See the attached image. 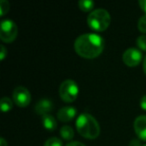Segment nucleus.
I'll return each mask as SVG.
<instances>
[{
    "label": "nucleus",
    "mask_w": 146,
    "mask_h": 146,
    "mask_svg": "<svg viewBox=\"0 0 146 146\" xmlns=\"http://www.w3.org/2000/svg\"><path fill=\"white\" fill-rule=\"evenodd\" d=\"M0 106H1V110L3 112H8L12 109L13 107V102L10 98L8 97H3L1 99V103H0Z\"/></svg>",
    "instance_id": "nucleus-14"
},
{
    "label": "nucleus",
    "mask_w": 146,
    "mask_h": 146,
    "mask_svg": "<svg viewBox=\"0 0 146 146\" xmlns=\"http://www.w3.org/2000/svg\"><path fill=\"white\" fill-rule=\"evenodd\" d=\"M140 106H141L142 109L146 111V95L142 96L141 100H140Z\"/></svg>",
    "instance_id": "nucleus-20"
},
{
    "label": "nucleus",
    "mask_w": 146,
    "mask_h": 146,
    "mask_svg": "<svg viewBox=\"0 0 146 146\" xmlns=\"http://www.w3.org/2000/svg\"><path fill=\"white\" fill-rule=\"evenodd\" d=\"M142 146H146V144H144V145H142Z\"/></svg>",
    "instance_id": "nucleus-26"
},
{
    "label": "nucleus",
    "mask_w": 146,
    "mask_h": 146,
    "mask_svg": "<svg viewBox=\"0 0 146 146\" xmlns=\"http://www.w3.org/2000/svg\"><path fill=\"white\" fill-rule=\"evenodd\" d=\"M60 135L62 136L63 139L71 140L74 136V131L70 126H63L60 129Z\"/></svg>",
    "instance_id": "nucleus-13"
},
{
    "label": "nucleus",
    "mask_w": 146,
    "mask_h": 146,
    "mask_svg": "<svg viewBox=\"0 0 146 146\" xmlns=\"http://www.w3.org/2000/svg\"><path fill=\"white\" fill-rule=\"evenodd\" d=\"M17 25L13 22L12 20H6L1 21L0 25V38L3 42L5 43H11L15 40L17 36Z\"/></svg>",
    "instance_id": "nucleus-5"
},
{
    "label": "nucleus",
    "mask_w": 146,
    "mask_h": 146,
    "mask_svg": "<svg viewBox=\"0 0 146 146\" xmlns=\"http://www.w3.org/2000/svg\"><path fill=\"white\" fill-rule=\"evenodd\" d=\"M129 146H142L138 139H132L129 143Z\"/></svg>",
    "instance_id": "nucleus-22"
},
{
    "label": "nucleus",
    "mask_w": 146,
    "mask_h": 146,
    "mask_svg": "<svg viewBox=\"0 0 146 146\" xmlns=\"http://www.w3.org/2000/svg\"><path fill=\"white\" fill-rule=\"evenodd\" d=\"M13 101L19 107H26L31 101V94L28 89L23 86H18L13 91Z\"/></svg>",
    "instance_id": "nucleus-6"
},
{
    "label": "nucleus",
    "mask_w": 146,
    "mask_h": 146,
    "mask_svg": "<svg viewBox=\"0 0 146 146\" xmlns=\"http://www.w3.org/2000/svg\"><path fill=\"white\" fill-rule=\"evenodd\" d=\"M44 146H63L62 141L57 137H52L46 140L44 143Z\"/></svg>",
    "instance_id": "nucleus-15"
},
{
    "label": "nucleus",
    "mask_w": 146,
    "mask_h": 146,
    "mask_svg": "<svg viewBox=\"0 0 146 146\" xmlns=\"http://www.w3.org/2000/svg\"><path fill=\"white\" fill-rule=\"evenodd\" d=\"M79 94V88L74 80L66 79L61 83L59 87V95L63 101L70 103L77 98Z\"/></svg>",
    "instance_id": "nucleus-4"
},
{
    "label": "nucleus",
    "mask_w": 146,
    "mask_h": 146,
    "mask_svg": "<svg viewBox=\"0 0 146 146\" xmlns=\"http://www.w3.org/2000/svg\"><path fill=\"white\" fill-rule=\"evenodd\" d=\"M138 29L140 32L146 33V15L140 17L139 21H138Z\"/></svg>",
    "instance_id": "nucleus-18"
},
{
    "label": "nucleus",
    "mask_w": 146,
    "mask_h": 146,
    "mask_svg": "<svg viewBox=\"0 0 146 146\" xmlns=\"http://www.w3.org/2000/svg\"><path fill=\"white\" fill-rule=\"evenodd\" d=\"M134 131L140 139L146 141V115H140L134 120Z\"/></svg>",
    "instance_id": "nucleus-8"
},
{
    "label": "nucleus",
    "mask_w": 146,
    "mask_h": 146,
    "mask_svg": "<svg viewBox=\"0 0 146 146\" xmlns=\"http://www.w3.org/2000/svg\"><path fill=\"white\" fill-rule=\"evenodd\" d=\"M0 146H7V142L5 141L4 138H1V139H0Z\"/></svg>",
    "instance_id": "nucleus-24"
},
{
    "label": "nucleus",
    "mask_w": 146,
    "mask_h": 146,
    "mask_svg": "<svg viewBox=\"0 0 146 146\" xmlns=\"http://www.w3.org/2000/svg\"><path fill=\"white\" fill-rule=\"evenodd\" d=\"M53 103L49 99H41L35 105V112L38 115H47L52 110Z\"/></svg>",
    "instance_id": "nucleus-10"
},
{
    "label": "nucleus",
    "mask_w": 146,
    "mask_h": 146,
    "mask_svg": "<svg viewBox=\"0 0 146 146\" xmlns=\"http://www.w3.org/2000/svg\"><path fill=\"white\" fill-rule=\"evenodd\" d=\"M136 44H137L138 48L141 50L146 51V35H141L136 39Z\"/></svg>",
    "instance_id": "nucleus-16"
},
{
    "label": "nucleus",
    "mask_w": 146,
    "mask_h": 146,
    "mask_svg": "<svg viewBox=\"0 0 146 146\" xmlns=\"http://www.w3.org/2000/svg\"><path fill=\"white\" fill-rule=\"evenodd\" d=\"M0 49H1V54H0V59L1 60H3V59L6 57V54H7V51H6V48H5V46H3V45H1L0 46Z\"/></svg>",
    "instance_id": "nucleus-19"
},
{
    "label": "nucleus",
    "mask_w": 146,
    "mask_h": 146,
    "mask_svg": "<svg viewBox=\"0 0 146 146\" xmlns=\"http://www.w3.org/2000/svg\"><path fill=\"white\" fill-rule=\"evenodd\" d=\"M74 49L76 53L83 58H96L104 49V39L95 33L80 35L74 42Z\"/></svg>",
    "instance_id": "nucleus-1"
},
{
    "label": "nucleus",
    "mask_w": 146,
    "mask_h": 146,
    "mask_svg": "<svg viewBox=\"0 0 146 146\" xmlns=\"http://www.w3.org/2000/svg\"><path fill=\"white\" fill-rule=\"evenodd\" d=\"M42 124L44 126V128L46 130H49V131H53V130L56 129L57 127V122L56 119H55L53 116L49 115H44L42 117Z\"/></svg>",
    "instance_id": "nucleus-11"
},
{
    "label": "nucleus",
    "mask_w": 146,
    "mask_h": 146,
    "mask_svg": "<svg viewBox=\"0 0 146 146\" xmlns=\"http://www.w3.org/2000/svg\"><path fill=\"white\" fill-rule=\"evenodd\" d=\"M110 22H111V17L105 9H95L93 10L87 17V24L92 30L101 32L108 28Z\"/></svg>",
    "instance_id": "nucleus-3"
},
{
    "label": "nucleus",
    "mask_w": 146,
    "mask_h": 146,
    "mask_svg": "<svg viewBox=\"0 0 146 146\" xmlns=\"http://www.w3.org/2000/svg\"><path fill=\"white\" fill-rule=\"evenodd\" d=\"M65 146H85L83 143H81V142H78V141H72V142H69V143H67Z\"/></svg>",
    "instance_id": "nucleus-21"
},
{
    "label": "nucleus",
    "mask_w": 146,
    "mask_h": 146,
    "mask_svg": "<svg viewBox=\"0 0 146 146\" xmlns=\"http://www.w3.org/2000/svg\"><path fill=\"white\" fill-rule=\"evenodd\" d=\"M8 10H9L8 1H6V0H1V1H0V14H1V16H4Z\"/></svg>",
    "instance_id": "nucleus-17"
},
{
    "label": "nucleus",
    "mask_w": 146,
    "mask_h": 146,
    "mask_svg": "<svg viewBox=\"0 0 146 146\" xmlns=\"http://www.w3.org/2000/svg\"><path fill=\"white\" fill-rule=\"evenodd\" d=\"M78 7L83 12H88V11H91L93 9L94 2L91 0H80L78 2Z\"/></svg>",
    "instance_id": "nucleus-12"
},
{
    "label": "nucleus",
    "mask_w": 146,
    "mask_h": 146,
    "mask_svg": "<svg viewBox=\"0 0 146 146\" xmlns=\"http://www.w3.org/2000/svg\"><path fill=\"white\" fill-rule=\"evenodd\" d=\"M143 70H144V73L146 74V55L144 57V60H143Z\"/></svg>",
    "instance_id": "nucleus-25"
},
{
    "label": "nucleus",
    "mask_w": 146,
    "mask_h": 146,
    "mask_svg": "<svg viewBox=\"0 0 146 146\" xmlns=\"http://www.w3.org/2000/svg\"><path fill=\"white\" fill-rule=\"evenodd\" d=\"M76 128L82 137L95 139L100 134V126L97 120L88 113H82L77 117Z\"/></svg>",
    "instance_id": "nucleus-2"
},
{
    "label": "nucleus",
    "mask_w": 146,
    "mask_h": 146,
    "mask_svg": "<svg viewBox=\"0 0 146 146\" xmlns=\"http://www.w3.org/2000/svg\"><path fill=\"white\" fill-rule=\"evenodd\" d=\"M76 109L72 106H65L57 113V118L62 122H69L76 116Z\"/></svg>",
    "instance_id": "nucleus-9"
},
{
    "label": "nucleus",
    "mask_w": 146,
    "mask_h": 146,
    "mask_svg": "<svg viewBox=\"0 0 146 146\" xmlns=\"http://www.w3.org/2000/svg\"><path fill=\"white\" fill-rule=\"evenodd\" d=\"M139 5H140V8L145 12V15H146V0H140Z\"/></svg>",
    "instance_id": "nucleus-23"
},
{
    "label": "nucleus",
    "mask_w": 146,
    "mask_h": 146,
    "mask_svg": "<svg viewBox=\"0 0 146 146\" xmlns=\"http://www.w3.org/2000/svg\"><path fill=\"white\" fill-rule=\"evenodd\" d=\"M122 59H123V62L127 66L129 67L137 66L142 60V53L137 48L130 47V48L125 50V52L123 53Z\"/></svg>",
    "instance_id": "nucleus-7"
}]
</instances>
